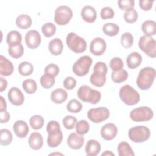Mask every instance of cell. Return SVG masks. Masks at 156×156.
I'll return each instance as SVG.
<instances>
[{
    "mask_svg": "<svg viewBox=\"0 0 156 156\" xmlns=\"http://www.w3.org/2000/svg\"><path fill=\"white\" fill-rule=\"evenodd\" d=\"M46 132L48 134L47 144L50 147H56L59 146L63 140V133L60 124L57 121H50L46 126Z\"/></svg>",
    "mask_w": 156,
    "mask_h": 156,
    "instance_id": "cell-1",
    "label": "cell"
},
{
    "mask_svg": "<svg viewBox=\"0 0 156 156\" xmlns=\"http://www.w3.org/2000/svg\"><path fill=\"white\" fill-rule=\"evenodd\" d=\"M155 75L156 72L154 68L149 66L142 68L136 79V84L138 88L141 90L149 89L154 82Z\"/></svg>",
    "mask_w": 156,
    "mask_h": 156,
    "instance_id": "cell-2",
    "label": "cell"
},
{
    "mask_svg": "<svg viewBox=\"0 0 156 156\" xmlns=\"http://www.w3.org/2000/svg\"><path fill=\"white\" fill-rule=\"evenodd\" d=\"M107 71L108 68L104 62H97L93 67V73L90 77V82L96 87H102L106 82Z\"/></svg>",
    "mask_w": 156,
    "mask_h": 156,
    "instance_id": "cell-3",
    "label": "cell"
},
{
    "mask_svg": "<svg viewBox=\"0 0 156 156\" xmlns=\"http://www.w3.org/2000/svg\"><path fill=\"white\" fill-rule=\"evenodd\" d=\"M78 98L85 102L92 104L98 103L101 98L100 91L91 88L90 86L83 85L79 87L77 91Z\"/></svg>",
    "mask_w": 156,
    "mask_h": 156,
    "instance_id": "cell-4",
    "label": "cell"
},
{
    "mask_svg": "<svg viewBox=\"0 0 156 156\" xmlns=\"http://www.w3.org/2000/svg\"><path fill=\"white\" fill-rule=\"evenodd\" d=\"M119 96L121 100L127 105H135L140 100L138 92L129 85H125L119 89Z\"/></svg>",
    "mask_w": 156,
    "mask_h": 156,
    "instance_id": "cell-5",
    "label": "cell"
},
{
    "mask_svg": "<svg viewBox=\"0 0 156 156\" xmlns=\"http://www.w3.org/2000/svg\"><path fill=\"white\" fill-rule=\"evenodd\" d=\"M66 43L69 49L75 53L85 52L87 46L85 39L74 32H69L67 35Z\"/></svg>",
    "mask_w": 156,
    "mask_h": 156,
    "instance_id": "cell-6",
    "label": "cell"
},
{
    "mask_svg": "<svg viewBox=\"0 0 156 156\" xmlns=\"http://www.w3.org/2000/svg\"><path fill=\"white\" fill-rule=\"evenodd\" d=\"M151 135L150 129L144 126H137L130 128L128 132L129 139L133 143H143L147 141Z\"/></svg>",
    "mask_w": 156,
    "mask_h": 156,
    "instance_id": "cell-7",
    "label": "cell"
},
{
    "mask_svg": "<svg viewBox=\"0 0 156 156\" xmlns=\"http://www.w3.org/2000/svg\"><path fill=\"white\" fill-rule=\"evenodd\" d=\"M92 62V58L88 55L80 57L73 64L72 69L73 73L80 77L86 76L90 71Z\"/></svg>",
    "mask_w": 156,
    "mask_h": 156,
    "instance_id": "cell-8",
    "label": "cell"
},
{
    "mask_svg": "<svg viewBox=\"0 0 156 156\" xmlns=\"http://www.w3.org/2000/svg\"><path fill=\"white\" fill-rule=\"evenodd\" d=\"M153 110L147 106L135 108L131 110L130 113V119L135 122L148 121L153 118Z\"/></svg>",
    "mask_w": 156,
    "mask_h": 156,
    "instance_id": "cell-9",
    "label": "cell"
},
{
    "mask_svg": "<svg viewBox=\"0 0 156 156\" xmlns=\"http://www.w3.org/2000/svg\"><path fill=\"white\" fill-rule=\"evenodd\" d=\"M138 46L147 55L151 58L156 57V42L154 38L143 35L138 41Z\"/></svg>",
    "mask_w": 156,
    "mask_h": 156,
    "instance_id": "cell-10",
    "label": "cell"
},
{
    "mask_svg": "<svg viewBox=\"0 0 156 156\" xmlns=\"http://www.w3.org/2000/svg\"><path fill=\"white\" fill-rule=\"evenodd\" d=\"M72 17L73 11L68 6L60 5L55 10L54 21L59 26L67 24Z\"/></svg>",
    "mask_w": 156,
    "mask_h": 156,
    "instance_id": "cell-11",
    "label": "cell"
},
{
    "mask_svg": "<svg viewBox=\"0 0 156 156\" xmlns=\"http://www.w3.org/2000/svg\"><path fill=\"white\" fill-rule=\"evenodd\" d=\"M109 116L110 111L105 107L90 108L87 112V117L94 123H100L105 121Z\"/></svg>",
    "mask_w": 156,
    "mask_h": 156,
    "instance_id": "cell-12",
    "label": "cell"
},
{
    "mask_svg": "<svg viewBox=\"0 0 156 156\" xmlns=\"http://www.w3.org/2000/svg\"><path fill=\"white\" fill-rule=\"evenodd\" d=\"M25 43L30 49L38 48L41 43V35L40 33L35 30L28 31L25 35Z\"/></svg>",
    "mask_w": 156,
    "mask_h": 156,
    "instance_id": "cell-13",
    "label": "cell"
},
{
    "mask_svg": "<svg viewBox=\"0 0 156 156\" xmlns=\"http://www.w3.org/2000/svg\"><path fill=\"white\" fill-rule=\"evenodd\" d=\"M107 44L105 41L100 37L94 38L90 43V51L94 55H101L105 51Z\"/></svg>",
    "mask_w": 156,
    "mask_h": 156,
    "instance_id": "cell-14",
    "label": "cell"
},
{
    "mask_svg": "<svg viewBox=\"0 0 156 156\" xmlns=\"http://www.w3.org/2000/svg\"><path fill=\"white\" fill-rule=\"evenodd\" d=\"M7 96L10 102L16 106L21 105L24 101V94L18 87H12L8 91Z\"/></svg>",
    "mask_w": 156,
    "mask_h": 156,
    "instance_id": "cell-15",
    "label": "cell"
},
{
    "mask_svg": "<svg viewBox=\"0 0 156 156\" xmlns=\"http://www.w3.org/2000/svg\"><path fill=\"white\" fill-rule=\"evenodd\" d=\"M101 135L103 139L106 141H110L114 139L118 133V128L113 123L104 124L101 129Z\"/></svg>",
    "mask_w": 156,
    "mask_h": 156,
    "instance_id": "cell-16",
    "label": "cell"
},
{
    "mask_svg": "<svg viewBox=\"0 0 156 156\" xmlns=\"http://www.w3.org/2000/svg\"><path fill=\"white\" fill-rule=\"evenodd\" d=\"M84 141V137L82 135L73 132L69 135L67 138V144L70 148L77 150L83 146Z\"/></svg>",
    "mask_w": 156,
    "mask_h": 156,
    "instance_id": "cell-17",
    "label": "cell"
},
{
    "mask_svg": "<svg viewBox=\"0 0 156 156\" xmlns=\"http://www.w3.org/2000/svg\"><path fill=\"white\" fill-rule=\"evenodd\" d=\"M13 130L18 138H23L27 135L29 129L27 124L24 121L18 120L14 122Z\"/></svg>",
    "mask_w": 156,
    "mask_h": 156,
    "instance_id": "cell-18",
    "label": "cell"
},
{
    "mask_svg": "<svg viewBox=\"0 0 156 156\" xmlns=\"http://www.w3.org/2000/svg\"><path fill=\"white\" fill-rule=\"evenodd\" d=\"M81 16L87 23H92L95 21L97 13L95 9L91 5H85L81 10Z\"/></svg>",
    "mask_w": 156,
    "mask_h": 156,
    "instance_id": "cell-19",
    "label": "cell"
},
{
    "mask_svg": "<svg viewBox=\"0 0 156 156\" xmlns=\"http://www.w3.org/2000/svg\"><path fill=\"white\" fill-rule=\"evenodd\" d=\"M14 67L12 63L4 56H0V74L4 76L11 75L13 71Z\"/></svg>",
    "mask_w": 156,
    "mask_h": 156,
    "instance_id": "cell-20",
    "label": "cell"
},
{
    "mask_svg": "<svg viewBox=\"0 0 156 156\" xmlns=\"http://www.w3.org/2000/svg\"><path fill=\"white\" fill-rule=\"evenodd\" d=\"M28 144L33 150L41 149L43 144V138L41 133L37 132H32L29 137Z\"/></svg>",
    "mask_w": 156,
    "mask_h": 156,
    "instance_id": "cell-21",
    "label": "cell"
},
{
    "mask_svg": "<svg viewBox=\"0 0 156 156\" xmlns=\"http://www.w3.org/2000/svg\"><path fill=\"white\" fill-rule=\"evenodd\" d=\"M101 144L96 140H89L85 145V151L88 156H96L99 154L101 151Z\"/></svg>",
    "mask_w": 156,
    "mask_h": 156,
    "instance_id": "cell-22",
    "label": "cell"
},
{
    "mask_svg": "<svg viewBox=\"0 0 156 156\" xmlns=\"http://www.w3.org/2000/svg\"><path fill=\"white\" fill-rule=\"evenodd\" d=\"M142 62L141 55L136 52H131L126 58L127 65L130 69H135L138 68Z\"/></svg>",
    "mask_w": 156,
    "mask_h": 156,
    "instance_id": "cell-23",
    "label": "cell"
},
{
    "mask_svg": "<svg viewBox=\"0 0 156 156\" xmlns=\"http://www.w3.org/2000/svg\"><path fill=\"white\" fill-rule=\"evenodd\" d=\"M48 48L51 54L54 55H58L63 51V44L60 38H55L49 43Z\"/></svg>",
    "mask_w": 156,
    "mask_h": 156,
    "instance_id": "cell-24",
    "label": "cell"
},
{
    "mask_svg": "<svg viewBox=\"0 0 156 156\" xmlns=\"http://www.w3.org/2000/svg\"><path fill=\"white\" fill-rule=\"evenodd\" d=\"M68 98L67 92L62 88H57L51 93V99L55 104H62Z\"/></svg>",
    "mask_w": 156,
    "mask_h": 156,
    "instance_id": "cell-25",
    "label": "cell"
},
{
    "mask_svg": "<svg viewBox=\"0 0 156 156\" xmlns=\"http://www.w3.org/2000/svg\"><path fill=\"white\" fill-rule=\"evenodd\" d=\"M7 43L9 46H14L21 44V34L16 30L10 31L7 35Z\"/></svg>",
    "mask_w": 156,
    "mask_h": 156,
    "instance_id": "cell-26",
    "label": "cell"
},
{
    "mask_svg": "<svg viewBox=\"0 0 156 156\" xmlns=\"http://www.w3.org/2000/svg\"><path fill=\"white\" fill-rule=\"evenodd\" d=\"M141 30L146 36H153L156 34V23L152 20H146L141 24Z\"/></svg>",
    "mask_w": 156,
    "mask_h": 156,
    "instance_id": "cell-27",
    "label": "cell"
},
{
    "mask_svg": "<svg viewBox=\"0 0 156 156\" xmlns=\"http://www.w3.org/2000/svg\"><path fill=\"white\" fill-rule=\"evenodd\" d=\"M15 23L18 27L21 29H27L31 26L32 21L30 16L26 14H22L16 18Z\"/></svg>",
    "mask_w": 156,
    "mask_h": 156,
    "instance_id": "cell-28",
    "label": "cell"
},
{
    "mask_svg": "<svg viewBox=\"0 0 156 156\" xmlns=\"http://www.w3.org/2000/svg\"><path fill=\"white\" fill-rule=\"evenodd\" d=\"M118 152L119 156H133L135 153L130 144L126 141H121L118 145Z\"/></svg>",
    "mask_w": 156,
    "mask_h": 156,
    "instance_id": "cell-29",
    "label": "cell"
},
{
    "mask_svg": "<svg viewBox=\"0 0 156 156\" xmlns=\"http://www.w3.org/2000/svg\"><path fill=\"white\" fill-rule=\"evenodd\" d=\"M102 31L105 35L109 37H113L119 33V27L115 23H108L103 26Z\"/></svg>",
    "mask_w": 156,
    "mask_h": 156,
    "instance_id": "cell-30",
    "label": "cell"
},
{
    "mask_svg": "<svg viewBox=\"0 0 156 156\" xmlns=\"http://www.w3.org/2000/svg\"><path fill=\"white\" fill-rule=\"evenodd\" d=\"M128 73L126 69H122L119 71H113L111 74V78L113 82L121 83L128 78Z\"/></svg>",
    "mask_w": 156,
    "mask_h": 156,
    "instance_id": "cell-31",
    "label": "cell"
},
{
    "mask_svg": "<svg viewBox=\"0 0 156 156\" xmlns=\"http://www.w3.org/2000/svg\"><path fill=\"white\" fill-rule=\"evenodd\" d=\"M18 72L19 73L24 76H27L33 73L34 67L31 63L27 61H24L21 62L18 65Z\"/></svg>",
    "mask_w": 156,
    "mask_h": 156,
    "instance_id": "cell-32",
    "label": "cell"
},
{
    "mask_svg": "<svg viewBox=\"0 0 156 156\" xmlns=\"http://www.w3.org/2000/svg\"><path fill=\"white\" fill-rule=\"evenodd\" d=\"M22 87L25 92L29 94H34L37 89V85L35 80L32 79H27L24 80L23 82Z\"/></svg>",
    "mask_w": 156,
    "mask_h": 156,
    "instance_id": "cell-33",
    "label": "cell"
},
{
    "mask_svg": "<svg viewBox=\"0 0 156 156\" xmlns=\"http://www.w3.org/2000/svg\"><path fill=\"white\" fill-rule=\"evenodd\" d=\"M41 85L45 89L51 88L55 83V77L44 73L40 79Z\"/></svg>",
    "mask_w": 156,
    "mask_h": 156,
    "instance_id": "cell-34",
    "label": "cell"
},
{
    "mask_svg": "<svg viewBox=\"0 0 156 156\" xmlns=\"http://www.w3.org/2000/svg\"><path fill=\"white\" fill-rule=\"evenodd\" d=\"M30 127L34 130H39L42 128L44 125V118L39 115H35L32 116L29 119Z\"/></svg>",
    "mask_w": 156,
    "mask_h": 156,
    "instance_id": "cell-35",
    "label": "cell"
},
{
    "mask_svg": "<svg viewBox=\"0 0 156 156\" xmlns=\"http://www.w3.org/2000/svg\"><path fill=\"white\" fill-rule=\"evenodd\" d=\"M1 140L0 143L2 146L9 145L13 140V135L12 132L7 129H2L0 130Z\"/></svg>",
    "mask_w": 156,
    "mask_h": 156,
    "instance_id": "cell-36",
    "label": "cell"
},
{
    "mask_svg": "<svg viewBox=\"0 0 156 156\" xmlns=\"http://www.w3.org/2000/svg\"><path fill=\"white\" fill-rule=\"evenodd\" d=\"M66 109L71 113H77L80 112L82 109V105L78 100L76 99H71L66 105Z\"/></svg>",
    "mask_w": 156,
    "mask_h": 156,
    "instance_id": "cell-37",
    "label": "cell"
},
{
    "mask_svg": "<svg viewBox=\"0 0 156 156\" xmlns=\"http://www.w3.org/2000/svg\"><path fill=\"white\" fill-rule=\"evenodd\" d=\"M8 52L12 57L18 58L23 56L24 54V48L21 44L14 46H9Z\"/></svg>",
    "mask_w": 156,
    "mask_h": 156,
    "instance_id": "cell-38",
    "label": "cell"
},
{
    "mask_svg": "<svg viewBox=\"0 0 156 156\" xmlns=\"http://www.w3.org/2000/svg\"><path fill=\"white\" fill-rule=\"evenodd\" d=\"M56 26L52 23H46L41 27V31L43 35L48 38L53 36L56 32Z\"/></svg>",
    "mask_w": 156,
    "mask_h": 156,
    "instance_id": "cell-39",
    "label": "cell"
},
{
    "mask_svg": "<svg viewBox=\"0 0 156 156\" xmlns=\"http://www.w3.org/2000/svg\"><path fill=\"white\" fill-rule=\"evenodd\" d=\"M75 127L76 132L82 135H83L88 133L90 129L89 123L84 119H82L77 122Z\"/></svg>",
    "mask_w": 156,
    "mask_h": 156,
    "instance_id": "cell-40",
    "label": "cell"
},
{
    "mask_svg": "<svg viewBox=\"0 0 156 156\" xmlns=\"http://www.w3.org/2000/svg\"><path fill=\"white\" fill-rule=\"evenodd\" d=\"M133 43V37L130 32H124L121 36V44L125 48H130Z\"/></svg>",
    "mask_w": 156,
    "mask_h": 156,
    "instance_id": "cell-41",
    "label": "cell"
},
{
    "mask_svg": "<svg viewBox=\"0 0 156 156\" xmlns=\"http://www.w3.org/2000/svg\"><path fill=\"white\" fill-rule=\"evenodd\" d=\"M138 12L135 9L126 11L124 13V19L126 22L128 23H133L138 20Z\"/></svg>",
    "mask_w": 156,
    "mask_h": 156,
    "instance_id": "cell-42",
    "label": "cell"
},
{
    "mask_svg": "<svg viewBox=\"0 0 156 156\" xmlns=\"http://www.w3.org/2000/svg\"><path fill=\"white\" fill-rule=\"evenodd\" d=\"M110 68L113 71H117L122 69L124 67V63L120 57H113L112 58L109 63Z\"/></svg>",
    "mask_w": 156,
    "mask_h": 156,
    "instance_id": "cell-43",
    "label": "cell"
},
{
    "mask_svg": "<svg viewBox=\"0 0 156 156\" xmlns=\"http://www.w3.org/2000/svg\"><path fill=\"white\" fill-rule=\"evenodd\" d=\"M77 122V121L76 118L71 115L66 116L65 117L63 118L62 120V122L64 127L68 130L73 129L75 127Z\"/></svg>",
    "mask_w": 156,
    "mask_h": 156,
    "instance_id": "cell-44",
    "label": "cell"
},
{
    "mask_svg": "<svg viewBox=\"0 0 156 156\" xmlns=\"http://www.w3.org/2000/svg\"><path fill=\"white\" fill-rule=\"evenodd\" d=\"M119 7L125 11L134 9L135 1L133 0H119L118 1Z\"/></svg>",
    "mask_w": 156,
    "mask_h": 156,
    "instance_id": "cell-45",
    "label": "cell"
},
{
    "mask_svg": "<svg viewBox=\"0 0 156 156\" xmlns=\"http://www.w3.org/2000/svg\"><path fill=\"white\" fill-rule=\"evenodd\" d=\"M114 15L115 13L113 9L110 7H103L100 12L101 18L104 20L112 19L114 17Z\"/></svg>",
    "mask_w": 156,
    "mask_h": 156,
    "instance_id": "cell-46",
    "label": "cell"
},
{
    "mask_svg": "<svg viewBox=\"0 0 156 156\" xmlns=\"http://www.w3.org/2000/svg\"><path fill=\"white\" fill-rule=\"evenodd\" d=\"M60 72V69L58 65L54 64V63H50L45 68H44V73L50 74L54 77L57 76Z\"/></svg>",
    "mask_w": 156,
    "mask_h": 156,
    "instance_id": "cell-47",
    "label": "cell"
},
{
    "mask_svg": "<svg viewBox=\"0 0 156 156\" xmlns=\"http://www.w3.org/2000/svg\"><path fill=\"white\" fill-rule=\"evenodd\" d=\"M77 82L73 77H67L63 80V87L66 90H73L75 88Z\"/></svg>",
    "mask_w": 156,
    "mask_h": 156,
    "instance_id": "cell-48",
    "label": "cell"
},
{
    "mask_svg": "<svg viewBox=\"0 0 156 156\" xmlns=\"http://www.w3.org/2000/svg\"><path fill=\"white\" fill-rule=\"evenodd\" d=\"M154 1H148V0H140L139 5L140 7L144 11L150 10L153 5Z\"/></svg>",
    "mask_w": 156,
    "mask_h": 156,
    "instance_id": "cell-49",
    "label": "cell"
},
{
    "mask_svg": "<svg viewBox=\"0 0 156 156\" xmlns=\"http://www.w3.org/2000/svg\"><path fill=\"white\" fill-rule=\"evenodd\" d=\"M0 114H1V123H5L10 119V116L9 113L7 110L0 112Z\"/></svg>",
    "mask_w": 156,
    "mask_h": 156,
    "instance_id": "cell-50",
    "label": "cell"
},
{
    "mask_svg": "<svg viewBox=\"0 0 156 156\" xmlns=\"http://www.w3.org/2000/svg\"><path fill=\"white\" fill-rule=\"evenodd\" d=\"M7 87V81L5 79L1 77H0V88L1 92L4 91Z\"/></svg>",
    "mask_w": 156,
    "mask_h": 156,
    "instance_id": "cell-51",
    "label": "cell"
},
{
    "mask_svg": "<svg viewBox=\"0 0 156 156\" xmlns=\"http://www.w3.org/2000/svg\"><path fill=\"white\" fill-rule=\"evenodd\" d=\"M1 98V102H0V112H2V111H5L7 109V104L5 102V100L4 99V98L1 96H0Z\"/></svg>",
    "mask_w": 156,
    "mask_h": 156,
    "instance_id": "cell-52",
    "label": "cell"
},
{
    "mask_svg": "<svg viewBox=\"0 0 156 156\" xmlns=\"http://www.w3.org/2000/svg\"><path fill=\"white\" fill-rule=\"evenodd\" d=\"M101 155L102 156H104V155H105V156H110V155H113V156H114L115 155V154L113 153V152H112L110 151H105L104 152H103L102 154H101Z\"/></svg>",
    "mask_w": 156,
    "mask_h": 156,
    "instance_id": "cell-53",
    "label": "cell"
},
{
    "mask_svg": "<svg viewBox=\"0 0 156 156\" xmlns=\"http://www.w3.org/2000/svg\"><path fill=\"white\" fill-rule=\"evenodd\" d=\"M50 155H63V154H61V153H52Z\"/></svg>",
    "mask_w": 156,
    "mask_h": 156,
    "instance_id": "cell-54",
    "label": "cell"
}]
</instances>
